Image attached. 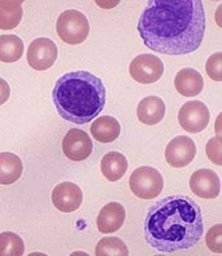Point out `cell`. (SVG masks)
Masks as SVG:
<instances>
[{
  "label": "cell",
  "mask_w": 222,
  "mask_h": 256,
  "mask_svg": "<svg viewBox=\"0 0 222 256\" xmlns=\"http://www.w3.org/2000/svg\"><path fill=\"white\" fill-rule=\"evenodd\" d=\"M174 86L184 97H196L204 89V78L196 70L184 68L176 74Z\"/></svg>",
  "instance_id": "5bb4252c"
},
{
  "label": "cell",
  "mask_w": 222,
  "mask_h": 256,
  "mask_svg": "<svg viewBox=\"0 0 222 256\" xmlns=\"http://www.w3.org/2000/svg\"><path fill=\"white\" fill-rule=\"evenodd\" d=\"M202 1H150L138 23L144 45L166 55H186L202 45L206 31Z\"/></svg>",
  "instance_id": "6da1fadb"
},
{
  "label": "cell",
  "mask_w": 222,
  "mask_h": 256,
  "mask_svg": "<svg viewBox=\"0 0 222 256\" xmlns=\"http://www.w3.org/2000/svg\"><path fill=\"white\" fill-rule=\"evenodd\" d=\"M24 50L23 41L16 35L7 34L0 36V61L14 63L18 61Z\"/></svg>",
  "instance_id": "ffe728a7"
},
{
  "label": "cell",
  "mask_w": 222,
  "mask_h": 256,
  "mask_svg": "<svg viewBox=\"0 0 222 256\" xmlns=\"http://www.w3.org/2000/svg\"><path fill=\"white\" fill-rule=\"evenodd\" d=\"M57 56L58 49L56 44L45 37L33 40L27 50L28 64L37 71H45L52 67Z\"/></svg>",
  "instance_id": "52a82bcc"
},
{
  "label": "cell",
  "mask_w": 222,
  "mask_h": 256,
  "mask_svg": "<svg viewBox=\"0 0 222 256\" xmlns=\"http://www.w3.org/2000/svg\"><path fill=\"white\" fill-rule=\"evenodd\" d=\"M222 136H218L210 138L206 146L208 158L218 166H222Z\"/></svg>",
  "instance_id": "d4e9b609"
},
{
  "label": "cell",
  "mask_w": 222,
  "mask_h": 256,
  "mask_svg": "<svg viewBox=\"0 0 222 256\" xmlns=\"http://www.w3.org/2000/svg\"><path fill=\"white\" fill-rule=\"evenodd\" d=\"M95 254L97 256H128V252L124 242L120 238H105L98 242Z\"/></svg>",
  "instance_id": "7402d4cb"
},
{
  "label": "cell",
  "mask_w": 222,
  "mask_h": 256,
  "mask_svg": "<svg viewBox=\"0 0 222 256\" xmlns=\"http://www.w3.org/2000/svg\"><path fill=\"white\" fill-rule=\"evenodd\" d=\"M126 210L118 202L106 204L97 218V226L102 234H112L118 232L124 224Z\"/></svg>",
  "instance_id": "4fadbf2b"
},
{
  "label": "cell",
  "mask_w": 222,
  "mask_h": 256,
  "mask_svg": "<svg viewBox=\"0 0 222 256\" xmlns=\"http://www.w3.org/2000/svg\"><path fill=\"white\" fill-rule=\"evenodd\" d=\"M24 242L14 232L0 234V256H21L24 254Z\"/></svg>",
  "instance_id": "44dd1931"
},
{
  "label": "cell",
  "mask_w": 222,
  "mask_h": 256,
  "mask_svg": "<svg viewBox=\"0 0 222 256\" xmlns=\"http://www.w3.org/2000/svg\"><path fill=\"white\" fill-rule=\"evenodd\" d=\"M222 224L214 226L206 234V246L214 254L222 252Z\"/></svg>",
  "instance_id": "cb8c5ba5"
},
{
  "label": "cell",
  "mask_w": 222,
  "mask_h": 256,
  "mask_svg": "<svg viewBox=\"0 0 222 256\" xmlns=\"http://www.w3.org/2000/svg\"><path fill=\"white\" fill-rule=\"evenodd\" d=\"M62 148L69 160L81 162L90 156L93 150V142L83 130L71 128L63 138Z\"/></svg>",
  "instance_id": "9c48e42d"
},
{
  "label": "cell",
  "mask_w": 222,
  "mask_h": 256,
  "mask_svg": "<svg viewBox=\"0 0 222 256\" xmlns=\"http://www.w3.org/2000/svg\"><path fill=\"white\" fill-rule=\"evenodd\" d=\"M196 146L194 142L186 136L172 138L166 148V160L172 168H180L188 166L194 158Z\"/></svg>",
  "instance_id": "30bf717a"
},
{
  "label": "cell",
  "mask_w": 222,
  "mask_h": 256,
  "mask_svg": "<svg viewBox=\"0 0 222 256\" xmlns=\"http://www.w3.org/2000/svg\"><path fill=\"white\" fill-rule=\"evenodd\" d=\"M56 29L59 37L67 44L83 43L89 35L90 25L87 17L75 9L66 10L60 14Z\"/></svg>",
  "instance_id": "277c9868"
},
{
  "label": "cell",
  "mask_w": 222,
  "mask_h": 256,
  "mask_svg": "<svg viewBox=\"0 0 222 256\" xmlns=\"http://www.w3.org/2000/svg\"><path fill=\"white\" fill-rule=\"evenodd\" d=\"M166 105L164 101L156 96L144 98L136 110L138 120L148 126L158 124L164 117Z\"/></svg>",
  "instance_id": "9a60e30c"
},
{
  "label": "cell",
  "mask_w": 222,
  "mask_h": 256,
  "mask_svg": "<svg viewBox=\"0 0 222 256\" xmlns=\"http://www.w3.org/2000/svg\"><path fill=\"white\" fill-rule=\"evenodd\" d=\"M23 15L22 1H0V29L16 28Z\"/></svg>",
  "instance_id": "d6986e66"
},
{
  "label": "cell",
  "mask_w": 222,
  "mask_h": 256,
  "mask_svg": "<svg viewBox=\"0 0 222 256\" xmlns=\"http://www.w3.org/2000/svg\"><path fill=\"white\" fill-rule=\"evenodd\" d=\"M128 170L126 156L118 152H111L104 156L101 162L103 176L110 182H116L124 176Z\"/></svg>",
  "instance_id": "ac0fdd59"
},
{
  "label": "cell",
  "mask_w": 222,
  "mask_h": 256,
  "mask_svg": "<svg viewBox=\"0 0 222 256\" xmlns=\"http://www.w3.org/2000/svg\"><path fill=\"white\" fill-rule=\"evenodd\" d=\"M192 192L204 200L216 198L220 192V180L212 170L200 168L192 174L190 180Z\"/></svg>",
  "instance_id": "7c38bea8"
},
{
  "label": "cell",
  "mask_w": 222,
  "mask_h": 256,
  "mask_svg": "<svg viewBox=\"0 0 222 256\" xmlns=\"http://www.w3.org/2000/svg\"><path fill=\"white\" fill-rule=\"evenodd\" d=\"M52 100L64 120L85 125L104 109L106 88L102 80L90 72H70L57 80Z\"/></svg>",
  "instance_id": "3957f363"
},
{
  "label": "cell",
  "mask_w": 222,
  "mask_h": 256,
  "mask_svg": "<svg viewBox=\"0 0 222 256\" xmlns=\"http://www.w3.org/2000/svg\"><path fill=\"white\" fill-rule=\"evenodd\" d=\"M162 61L152 54L136 56L130 64V74L140 84H152L158 81L164 74Z\"/></svg>",
  "instance_id": "8992f818"
},
{
  "label": "cell",
  "mask_w": 222,
  "mask_h": 256,
  "mask_svg": "<svg viewBox=\"0 0 222 256\" xmlns=\"http://www.w3.org/2000/svg\"><path fill=\"white\" fill-rule=\"evenodd\" d=\"M120 132V123L111 116L98 118L91 126V134L96 140L108 144L116 140Z\"/></svg>",
  "instance_id": "e0dca14e"
},
{
  "label": "cell",
  "mask_w": 222,
  "mask_h": 256,
  "mask_svg": "<svg viewBox=\"0 0 222 256\" xmlns=\"http://www.w3.org/2000/svg\"><path fill=\"white\" fill-rule=\"evenodd\" d=\"M222 52H218L212 55L206 65L208 75L214 81L220 82L222 80Z\"/></svg>",
  "instance_id": "603a6c76"
},
{
  "label": "cell",
  "mask_w": 222,
  "mask_h": 256,
  "mask_svg": "<svg viewBox=\"0 0 222 256\" xmlns=\"http://www.w3.org/2000/svg\"><path fill=\"white\" fill-rule=\"evenodd\" d=\"M23 172L21 158L13 152H0V184L9 186L16 182Z\"/></svg>",
  "instance_id": "2e32d148"
},
{
  "label": "cell",
  "mask_w": 222,
  "mask_h": 256,
  "mask_svg": "<svg viewBox=\"0 0 222 256\" xmlns=\"http://www.w3.org/2000/svg\"><path fill=\"white\" fill-rule=\"evenodd\" d=\"M200 206L186 196H170L156 202L144 222V238L162 254L192 248L204 234Z\"/></svg>",
  "instance_id": "7a4b0ae2"
},
{
  "label": "cell",
  "mask_w": 222,
  "mask_h": 256,
  "mask_svg": "<svg viewBox=\"0 0 222 256\" xmlns=\"http://www.w3.org/2000/svg\"><path fill=\"white\" fill-rule=\"evenodd\" d=\"M210 119L206 105L200 101L186 102L178 112V122L184 130L196 134L206 130Z\"/></svg>",
  "instance_id": "ba28073f"
},
{
  "label": "cell",
  "mask_w": 222,
  "mask_h": 256,
  "mask_svg": "<svg viewBox=\"0 0 222 256\" xmlns=\"http://www.w3.org/2000/svg\"><path fill=\"white\" fill-rule=\"evenodd\" d=\"M128 184L132 194L142 200L156 198L164 188L162 174L152 166L138 168L130 174Z\"/></svg>",
  "instance_id": "5b68a950"
},
{
  "label": "cell",
  "mask_w": 222,
  "mask_h": 256,
  "mask_svg": "<svg viewBox=\"0 0 222 256\" xmlns=\"http://www.w3.org/2000/svg\"><path fill=\"white\" fill-rule=\"evenodd\" d=\"M10 97V87L8 83L0 78V106L8 101Z\"/></svg>",
  "instance_id": "484cf974"
},
{
  "label": "cell",
  "mask_w": 222,
  "mask_h": 256,
  "mask_svg": "<svg viewBox=\"0 0 222 256\" xmlns=\"http://www.w3.org/2000/svg\"><path fill=\"white\" fill-rule=\"evenodd\" d=\"M83 202L81 188L70 182L57 184L52 192V202L54 206L62 212H73L77 210Z\"/></svg>",
  "instance_id": "8fae6325"
}]
</instances>
